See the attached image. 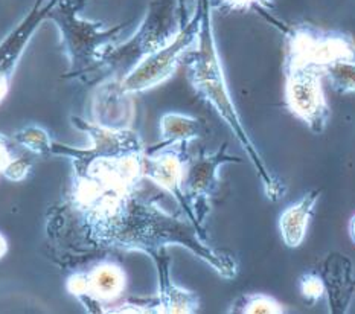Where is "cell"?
Instances as JSON below:
<instances>
[{
	"label": "cell",
	"instance_id": "obj_12",
	"mask_svg": "<svg viewBox=\"0 0 355 314\" xmlns=\"http://www.w3.org/2000/svg\"><path fill=\"white\" fill-rule=\"evenodd\" d=\"M57 0H37L31 11L23 17L17 26L0 42V103L6 98L11 89L15 69L25 53L28 44L49 14Z\"/></svg>",
	"mask_w": 355,
	"mask_h": 314
},
{
	"label": "cell",
	"instance_id": "obj_16",
	"mask_svg": "<svg viewBox=\"0 0 355 314\" xmlns=\"http://www.w3.org/2000/svg\"><path fill=\"white\" fill-rule=\"evenodd\" d=\"M12 141L19 143L20 147L25 148L26 151L33 152L37 156L48 157L52 152L53 139L51 134L40 125H26L19 128L17 132L12 134Z\"/></svg>",
	"mask_w": 355,
	"mask_h": 314
},
{
	"label": "cell",
	"instance_id": "obj_9",
	"mask_svg": "<svg viewBox=\"0 0 355 314\" xmlns=\"http://www.w3.org/2000/svg\"><path fill=\"white\" fill-rule=\"evenodd\" d=\"M67 292L90 313H105L125 292L127 277L118 264L99 263L89 272H76L66 282Z\"/></svg>",
	"mask_w": 355,
	"mask_h": 314
},
{
	"label": "cell",
	"instance_id": "obj_5",
	"mask_svg": "<svg viewBox=\"0 0 355 314\" xmlns=\"http://www.w3.org/2000/svg\"><path fill=\"white\" fill-rule=\"evenodd\" d=\"M205 20V2L200 0L196 12L183 23L179 34L171 43L146 55L128 73L119 76V86L128 95H137L142 91L157 87L168 81L175 73L189 52L194 51L202 37Z\"/></svg>",
	"mask_w": 355,
	"mask_h": 314
},
{
	"label": "cell",
	"instance_id": "obj_17",
	"mask_svg": "<svg viewBox=\"0 0 355 314\" xmlns=\"http://www.w3.org/2000/svg\"><path fill=\"white\" fill-rule=\"evenodd\" d=\"M323 75L338 94H355V58L328 66Z\"/></svg>",
	"mask_w": 355,
	"mask_h": 314
},
{
	"label": "cell",
	"instance_id": "obj_7",
	"mask_svg": "<svg viewBox=\"0 0 355 314\" xmlns=\"http://www.w3.org/2000/svg\"><path fill=\"white\" fill-rule=\"evenodd\" d=\"M285 104L288 110L311 130L320 134L331 118V109L322 87L323 71L314 66L284 67Z\"/></svg>",
	"mask_w": 355,
	"mask_h": 314
},
{
	"label": "cell",
	"instance_id": "obj_23",
	"mask_svg": "<svg viewBox=\"0 0 355 314\" xmlns=\"http://www.w3.org/2000/svg\"><path fill=\"white\" fill-rule=\"evenodd\" d=\"M8 252V241L5 236L0 234V258H3Z\"/></svg>",
	"mask_w": 355,
	"mask_h": 314
},
{
	"label": "cell",
	"instance_id": "obj_22",
	"mask_svg": "<svg viewBox=\"0 0 355 314\" xmlns=\"http://www.w3.org/2000/svg\"><path fill=\"white\" fill-rule=\"evenodd\" d=\"M12 152L10 150V139L5 134H0V171L3 170L5 165L10 162Z\"/></svg>",
	"mask_w": 355,
	"mask_h": 314
},
{
	"label": "cell",
	"instance_id": "obj_11",
	"mask_svg": "<svg viewBox=\"0 0 355 314\" xmlns=\"http://www.w3.org/2000/svg\"><path fill=\"white\" fill-rule=\"evenodd\" d=\"M151 261L157 269L159 293L156 299L145 304L123 302L116 308H110L107 313H142V314H194L198 311L200 299L197 293L189 292L184 287L177 286L171 278V261L166 252L153 256Z\"/></svg>",
	"mask_w": 355,
	"mask_h": 314
},
{
	"label": "cell",
	"instance_id": "obj_25",
	"mask_svg": "<svg viewBox=\"0 0 355 314\" xmlns=\"http://www.w3.org/2000/svg\"><path fill=\"white\" fill-rule=\"evenodd\" d=\"M262 2H264V5H266V8L268 6V5H272L273 2H275V0H262Z\"/></svg>",
	"mask_w": 355,
	"mask_h": 314
},
{
	"label": "cell",
	"instance_id": "obj_3",
	"mask_svg": "<svg viewBox=\"0 0 355 314\" xmlns=\"http://www.w3.org/2000/svg\"><path fill=\"white\" fill-rule=\"evenodd\" d=\"M83 6L84 0H57L49 20L60 30L61 46L69 61L66 78L92 82L107 52L121 42L128 23L107 28L101 21L81 17Z\"/></svg>",
	"mask_w": 355,
	"mask_h": 314
},
{
	"label": "cell",
	"instance_id": "obj_14",
	"mask_svg": "<svg viewBox=\"0 0 355 314\" xmlns=\"http://www.w3.org/2000/svg\"><path fill=\"white\" fill-rule=\"evenodd\" d=\"M320 198V191L313 189L306 193L299 202L285 208L279 216V234L284 244L290 249H296L304 243L314 217L315 204Z\"/></svg>",
	"mask_w": 355,
	"mask_h": 314
},
{
	"label": "cell",
	"instance_id": "obj_2",
	"mask_svg": "<svg viewBox=\"0 0 355 314\" xmlns=\"http://www.w3.org/2000/svg\"><path fill=\"white\" fill-rule=\"evenodd\" d=\"M203 2L205 20L200 43L194 51L188 53L183 61L187 64L188 80L197 96L217 112L218 116L230 128V132L234 133L239 147L247 152L249 162L252 164L253 170L257 171L262 189H264V194L268 200L277 202L285 195V186L268 170L266 160L262 159L258 147L253 143L252 137L247 133L243 124L241 114H239L232 94H230L225 67H223L217 42H215L211 3L209 0H203Z\"/></svg>",
	"mask_w": 355,
	"mask_h": 314
},
{
	"label": "cell",
	"instance_id": "obj_15",
	"mask_svg": "<svg viewBox=\"0 0 355 314\" xmlns=\"http://www.w3.org/2000/svg\"><path fill=\"white\" fill-rule=\"evenodd\" d=\"M202 136V122L183 113H165L160 118V142L154 147L191 143Z\"/></svg>",
	"mask_w": 355,
	"mask_h": 314
},
{
	"label": "cell",
	"instance_id": "obj_13",
	"mask_svg": "<svg viewBox=\"0 0 355 314\" xmlns=\"http://www.w3.org/2000/svg\"><path fill=\"white\" fill-rule=\"evenodd\" d=\"M92 116L95 124L123 130L131 128L136 116L133 95H128L119 86V76H110L98 86L92 96Z\"/></svg>",
	"mask_w": 355,
	"mask_h": 314
},
{
	"label": "cell",
	"instance_id": "obj_10",
	"mask_svg": "<svg viewBox=\"0 0 355 314\" xmlns=\"http://www.w3.org/2000/svg\"><path fill=\"white\" fill-rule=\"evenodd\" d=\"M189 143H175L166 147L146 148L144 157V177L171 195L184 217L189 218L183 180L189 160ZM191 220V218H189Z\"/></svg>",
	"mask_w": 355,
	"mask_h": 314
},
{
	"label": "cell",
	"instance_id": "obj_24",
	"mask_svg": "<svg viewBox=\"0 0 355 314\" xmlns=\"http://www.w3.org/2000/svg\"><path fill=\"white\" fill-rule=\"evenodd\" d=\"M348 231H349V236H351V240H352V243L355 244V216H354V217L351 218V221H349Z\"/></svg>",
	"mask_w": 355,
	"mask_h": 314
},
{
	"label": "cell",
	"instance_id": "obj_8",
	"mask_svg": "<svg viewBox=\"0 0 355 314\" xmlns=\"http://www.w3.org/2000/svg\"><path fill=\"white\" fill-rule=\"evenodd\" d=\"M239 164L241 159L229 155L227 143L214 152H203L198 157H189L184 170L183 189L187 195L189 218L205 231V220L211 211V200L221 185L220 170L227 164Z\"/></svg>",
	"mask_w": 355,
	"mask_h": 314
},
{
	"label": "cell",
	"instance_id": "obj_6",
	"mask_svg": "<svg viewBox=\"0 0 355 314\" xmlns=\"http://www.w3.org/2000/svg\"><path fill=\"white\" fill-rule=\"evenodd\" d=\"M355 58L354 38L336 29H323L308 23L285 29L284 67L314 66L322 71L338 61Z\"/></svg>",
	"mask_w": 355,
	"mask_h": 314
},
{
	"label": "cell",
	"instance_id": "obj_20",
	"mask_svg": "<svg viewBox=\"0 0 355 314\" xmlns=\"http://www.w3.org/2000/svg\"><path fill=\"white\" fill-rule=\"evenodd\" d=\"M33 171V162L26 156H12L0 174L10 182H23Z\"/></svg>",
	"mask_w": 355,
	"mask_h": 314
},
{
	"label": "cell",
	"instance_id": "obj_19",
	"mask_svg": "<svg viewBox=\"0 0 355 314\" xmlns=\"http://www.w3.org/2000/svg\"><path fill=\"white\" fill-rule=\"evenodd\" d=\"M299 287L300 293H302L306 301L315 302L327 295V287L325 282H323V278L311 272L302 274V278L299 281Z\"/></svg>",
	"mask_w": 355,
	"mask_h": 314
},
{
	"label": "cell",
	"instance_id": "obj_1",
	"mask_svg": "<svg viewBox=\"0 0 355 314\" xmlns=\"http://www.w3.org/2000/svg\"><path fill=\"white\" fill-rule=\"evenodd\" d=\"M144 151L67 150L72 185L67 206L87 249L142 252L150 258L171 246L187 247L225 279L238 274L234 255L214 249L194 221L160 208L141 194Z\"/></svg>",
	"mask_w": 355,
	"mask_h": 314
},
{
	"label": "cell",
	"instance_id": "obj_4",
	"mask_svg": "<svg viewBox=\"0 0 355 314\" xmlns=\"http://www.w3.org/2000/svg\"><path fill=\"white\" fill-rule=\"evenodd\" d=\"M184 19L179 11V0H151L144 19L128 40L119 42L107 52L95 81L110 76H123L141 61L171 43L179 34Z\"/></svg>",
	"mask_w": 355,
	"mask_h": 314
},
{
	"label": "cell",
	"instance_id": "obj_18",
	"mask_svg": "<svg viewBox=\"0 0 355 314\" xmlns=\"http://www.w3.org/2000/svg\"><path fill=\"white\" fill-rule=\"evenodd\" d=\"M238 311L244 314H282L284 305L273 296L264 293L244 295L238 301Z\"/></svg>",
	"mask_w": 355,
	"mask_h": 314
},
{
	"label": "cell",
	"instance_id": "obj_21",
	"mask_svg": "<svg viewBox=\"0 0 355 314\" xmlns=\"http://www.w3.org/2000/svg\"><path fill=\"white\" fill-rule=\"evenodd\" d=\"M218 2L230 11H249V10L261 11L262 8H266L262 0H218Z\"/></svg>",
	"mask_w": 355,
	"mask_h": 314
}]
</instances>
